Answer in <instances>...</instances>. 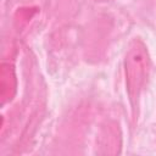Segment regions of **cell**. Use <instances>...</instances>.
<instances>
[{"instance_id":"obj_1","label":"cell","mask_w":156,"mask_h":156,"mask_svg":"<svg viewBox=\"0 0 156 156\" xmlns=\"http://www.w3.org/2000/svg\"><path fill=\"white\" fill-rule=\"evenodd\" d=\"M150 67L151 62L145 43L139 38H134L129 43L124 57L126 87L129 101L134 111L138 106L139 98L145 88Z\"/></svg>"},{"instance_id":"obj_2","label":"cell","mask_w":156,"mask_h":156,"mask_svg":"<svg viewBox=\"0 0 156 156\" xmlns=\"http://www.w3.org/2000/svg\"><path fill=\"white\" fill-rule=\"evenodd\" d=\"M17 93V77L15 66L2 62L0 66V100L1 105L11 102Z\"/></svg>"},{"instance_id":"obj_3","label":"cell","mask_w":156,"mask_h":156,"mask_svg":"<svg viewBox=\"0 0 156 156\" xmlns=\"http://www.w3.org/2000/svg\"><path fill=\"white\" fill-rule=\"evenodd\" d=\"M117 130L118 128L116 129L112 126H107L104 128L100 136V147L104 149L101 154H111L110 147H115L116 151L119 152L117 150V147H119V135H117Z\"/></svg>"},{"instance_id":"obj_4","label":"cell","mask_w":156,"mask_h":156,"mask_svg":"<svg viewBox=\"0 0 156 156\" xmlns=\"http://www.w3.org/2000/svg\"><path fill=\"white\" fill-rule=\"evenodd\" d=\"M35 12H37V7H23V9H18V11L15 15L16 23L18 26L27 24L30 21V18L35 15Z\"/></svg>"}]
</instances>
